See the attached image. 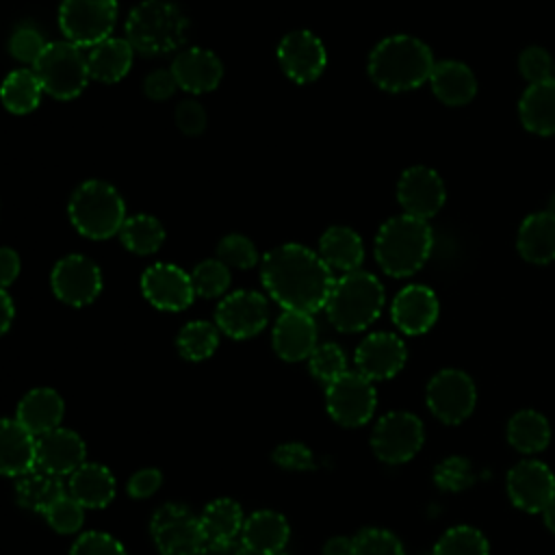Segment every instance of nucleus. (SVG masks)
Masks as SVG:
<instances>
[{"label":"nucleus","instance_id":"nucleus-4","mask_svg":"<svg viewBox=\"0 0 555 555\" xmlns=\"http://www.w3.org/2000/svg\"><path fill=\"white\" fill-rule=\"evenodd\" d=\"M189 20L169 0H143L126 17V39L145 56L167 54L186 41Z\"/></svg>","mask_w":555,"mask_h":555},{"label":"nucleus","instance_id":"nucleus-7","mask_svg":"<svg viewBox=\"0 0 555 555\" xmlns=\"http://www.w3.org/2000/svg\"><path fill=\"white\" fill-rule=\"evenodd\" d=\"M33 72L37 74L43 91L56 100L78 98L91 78L87 56L69 41L48 43Z\"/></svg>","mask_w":555,"mask_h":555},{"label":"nucleus","instance_id":"nucleus-28","mask_svg":"<svg viewBox=\"0 0 555 555\" xmlns=\"http://www.w3.org/2000/svg\"><path fill=\"white\" fill-rule=\"evenodd\" d=\"M434 95L449 104V106H462L468 104L477 93V80L468 65L460 61H440L434 65L431 78H429Z\"/></svg>","mask_w":555,"mask_h":555},{"label":"nucleus","instance_id":"nucleus-5","mask_svg":"<svg viewBox=\"0 0 555 555\" xmlns=\"http://www.w3.org/2000/svg\"><path fill=\"white\" fill-rule=\"evenodd\" d=\"M384 308V286L369 271L343 273L330 293L325 312L340 332H360L369 327Z\"/></svg>","mask_w":555,"mask_h":555},{"label":"nucleus","instance_id":"nucleus-3","mask_svg":"<svg viewBox=\"0 0 555 555\" xmlns=\"http://www.w3.org/2000/svg\"><path fill=\"white\" fill-rule=\"evenodd\" d=\"M434 234L425 219L412 215L390 217L375 236V258L392 278L416 273L429 258Z\"/></svg>","mask_w":555,"mask_h":555},{"label":"nucleus","instance_id":"nucleus-46","mask_svg":"<svg viewBox=\"0 0 555 555\" xmlns=\"http://www.w3.org/2000/svg\"><path fill=\"white\" fill-rule=\"evenodd\" d=\"M518 69L522 74V78L529 82V85H538V82H544V80H551L555 74V67H553V61H551V54L540 48V46H529L520 52L518 56Z\"/></svg>","mask_w":555,"mask_h":555},{"label":"nucleus","instance_id":"nucleus-17","mask_svg":"<svg viewBox=\"0 0 555 555\" xmlns=\"http://www.w3.org/2000/svg\"><path fill=\"white\" fill-rule=\"evenodd\" d=\"M141 291L154 308L167 312L189 308L195 297L191 275L169 262H156L147 267L141 275Z\"/></svg>","mask_w":555,"mask_h":555},{"label":"nucleus","instance_id":"nucleus-11","mask_svg":"<svg viewBox=\"0 0 555 555\" xmlns=\"http://www.w3.org/2000/svg\"><path fill=\"white\" fill-rule=\"evenodd\" d=\"M423 423L410 412L384 414L371 434L373 453L386 464H401L412 460L423 447Z\"/></svg>","mask_w":555,"mask_h":555},{"label":"nucleus","instance_id":"nucleus-30","mask_svg":"<svg viewBox=\"0 0 555 555\" xmlns=\"http://www.w3.org/2000/svg\"><path fill=\"white\" fill-rule=\"evenodd\" d=\"M319 256L330 269L351 273L360 269L364 260V247L356 230L347 225H332L319 241Z\"/></svg>","mask_w":555,"mask_h":555},{"label":"nucleus","instance_id":"nucleus-41","mask_svg":"<svg viewBox=\"0 0 555 555\" xmlns=\"http://www.w3.org/2000/svg\"><path fill=\"white\" fill-rule=\"evenodd\" d=\"M308 364H310V373L323 384H332L343 373H347V358L336 343L319 345L308 358Z\"/></svg>","mask_w":555,"mask_h":555},{"label":"nucleus","instance_id":"nucleus-50","mask_svg":"<svg viewBox=\"0 0 555 555\" xmlns=\"http://www.w3.org/2000/svg\"><path fill=\"white\" fill-rule=\"evenodd\" d=\"M173 119H176V126H178L184 134H189V137L202 134L204 128H206V124H208L206 111H204V106H202L197 100H182V102L176 106Z\"/></svg>","mask_w":555,"mask_h":555},{"label":"nucleus","instance_id":"nucleus-35","mask_svg":"<svg viewBox=\"0 0 555 555\" xmlns=\"http://www.w3.org/2000/svg\"><path fill=\"white\" fill-rule=\"evenodd\" d=\"M507 440L520 453H538L551 440V425L540 412L520 410L507 423Z\"/></svg>","mask_w":555,"mask_h":555},{"label":"nucleus","instance_id":"nucleus-8","mask_svg":"<svg viewBox=\"0 0 555 555\" xmlns=\"http://www.w3.org/2000/svg\"><path fill=\"white\" fill-rule=\"evenodd\" d=\"M117 22V0H63L59 26L65 41L78 48H93L108 39Z\"/></svg>","mask_w":555,"mask_h":555},{"label":"nucleus","instance_id":"nucleus-58","mask_svg":"<svg viewBox=\"0 0 555 555\" xmlns=\"http://www.w3.org/2000/svg\"><path fill=\"white\" fill-rule=\"evenodd\" d=\"M548 212H551V215H555V193L551 195V202H548Z\"/></svg>","mask_w":555,"mask_h":555},{"label":"nucleus","instance_id":"nucleus-59","mask_svg":"<svg viewBox=\"0 0 555 555\" xmlns=\"http://www.w3.org/2000/svg\"><path fill=\"white\" fill-rule=\"evenodd\" d=\"M273 555H286V553H273Z\"/></svg>","mask_w":555,"mask_h":555},{"label":"nucleus","instance_id":"nucleus-42","mask_svg":"<svg viewBox=\"0 0 555 555\" xmlns=\"http://www.w3.org/2000/svg\"><path fill=\"white\" fill-rule=\"evenodd\" d=\"M434 481L438 488L442 490H449V492H460V490H466L473 481H475V475H473V466L466 457H460V455H451L447 460H442L436 470H434Z\"/></svg>","mask_w":555,"mask_h":555},{"label":"nucleus","instance_id":"nucleus-29","mask_svg":"<svg viewBox=\"0 0 555 555\" xmlns=\"http://www.w3.org/2000/svg\"><path fill=\"white\" fill-rule=\"evenodd\" d=\"M67 494L82 507H104L115 496V477L106 466L85 462L69 475Z\"/></svg>","mask_w":555,"mask_h":555},{"label":"nucleus","instance_id":"nucleus-9","mask_svg":"<svg viewBox=\"0 0 555 555\" xmlns=\"http://www.w3.org/2000/svg\"><path fill=\"white\" fill-rule=\"evenodd\" d=\"M150 531L163 555H197L206 546L199 518L180 503H167L152 516Z\"/></svg>","mask_w":555,"mask_h":555},{"label":"nucleus","instance_id":"nucleus-10","mask_svg":"<svg viewBox=\"0 0 555 555\" xmlns=\"http://www.w3.org/2000/svg\"><path fill=\"white\" fill-rule=\"evenodd\" d=\"M377 395L369 377L358 371H347L325 390V405L330 416L345 427L364 425L375 412Z\"/></svg>","mask_w":555,"mask_h":555},{"label":"nucleus","instance_id":"nucleus-21","mask_svg":"<svg viewBox=\"0 0 555 555\" xmlns=\"http://www.w3.org/2000/svg\"><path fill=\"white\" fill-rule=\"evenodd\" d=\"M173 78L186 93H208L219 87L223 78V65L219 56L206 48H184L171 63Z\"/></svg>","mask_w":555,"mask_h":555},{"label":"nucleus","instance_id":"nucleus-52","mask_svg":"<svg viewBox=\"0 0 555 555\" xmlns=\"http://www.w3.org/2000/svg\"><path fill=\"white\" fill-rule=\"evenodd\" d=\"M160 483H163V475L158 468H143L128 479L126 490L132 499H147L160 488Z\"/></svg>","mask_w":555,"mask_h":555},{"label":"nucleus","instance_id":"nucleus-37","mask_svg":"<svg viewBox=\"0 0 555 555\" xmlns=\"http://www.w3.org/2000/svg\"><path fill=\"white\" fill-rule=\"evenodd\" d=\"M119 238L128 251L147 256L160 249L165 241V228L152 215H132L126 219Z\"/></svg>","mask_w":555,"mask_h":555},{"label":"nucleus","instance_id":"nucleus-49","mask_svg":"<svg viewBox=\"0 0 555 555\" xmlns=\"http://www.w3.org/2000/svg\"><path fill=\"white\" fill-rule=\"evenodd\" d=\"M273 462L286 470H310L314 468L312 451L301 442H284L273 449Z\"/></svg>","mask_w":555,"mask_h":555},{"label":"nucleus","instance_id":"nucleus-45","mask_svg":"<svg viewBox=\"0 0 555 555\" xmlns=\"http://www.w3.org/2000/svg\"><path fill=\"white\" fill-rule=\"evenodd\" d=\"M48 525L59 533H74L80 529L85 518V507L69 494L59 499L46 514Z\"/></svg>","mask_w":555,"mask_h":555},{"label":"nucleus","instance_id":"nucleus-1","mask_svg":"<svg viewBox=\"0 0 555 555\" xmlns=\"http://www.w3.org/2000/svg\"><path fill=\"white\" fill-rule=\"evenodd\" d=\"M260 278L269 295L284 310L306 314L325 308L336 282L325 260L297 243H286L267 251Z\"/></svg>","mask_w":555,"mask_h":555},{"label":"nucleus","instance_id":"nucleus-16","mask_svg":"<svg viewBox=\"0 0 555 555\" xmlns=\"http://www.w3.org/2000/svg\"><path fill=\"white\" fill-rule=\"evenodd\" d=\"M444 197L447 191L442 178L425 165L408 167L397 182V199L403 206L405 215L425 221L442 208Z\"/></svg>","mask_w":555,"mask_h":555},{"label":"nucleus","instance_id":"nucleus-6","mask_svg":"<svg viewBox=\"0 0 555 555\" xmlns=\"http://www.w3.org/2000/svg\"><path fill=\"white\" fill-rule=\"evenodd\" d=\"M69 221L87 238L102 241L121 232L126 223V204L115 186L102 180L78 184L69 197Z\"/></svg>","mask_w":555,"mask_h":555},{"label":"nucleus","instance_id":"nucleus-47","mask_svg":"<svg viewBox=\"0 0 555 555\" xmlns=\"http://www.w3.org/2000/svg\"><path fill=\"white\" fill-rule=\"evenodd\" d=\"M48 48V41L43 39V35L33 28V26H22L17 30H13L11 39H9V50L11 54L22 61V63H37L39 56L43 54V50Z\"/></svg>","mask_w":555,"mask_h":555},{"label":"nucleus","instance_id":"nucleus-36","mask_svg":"<svg viewBox=\"0 0 555 555\" xmlns=\"http://www.w3.org/2000/svg\"><path fill=\"white\" fill-rule=\"evenodd\" d=\"M43 87L35 72L30 69H13L2 82V104L7 111L15 115H26L35 111L41 102Z\"/></svg>","mask_w":555,"mask_h":555},{"label":"nucleus","instance_id":"nucleus-57","mask_svg":"<svg viewBox=\"0 0 555 555\" xmlns=\"http://www.w3.org/2000/svg\"><path fill=\"white\" fill-rule=\"evenodd\" d=\"M542 514H544V525L555 533V501Z\"/></svg>","mask_w":555,"mask_h":555},{"label":"nucleus","instance_id":"nucleus-44","mask_svg":"<svg viewBox=\"0 0 555 555\" xmlns=\"http://www.w3.org/2000/svg\"><path fill=\"white\" fill-rule=\"evenodd\" d=\"M356 555H405L403 544L388 529H364L353 538Z\"/></svg>","mask_w":555,"mask_h":555},{"label":"nucleus","instance_id":"nucleus-34","mask_svg":"<svg viewBox=\"0 0 555 555\" xmlns=\"http://www.w3.org/2000/svg\"><path fill=\"white\" fill-rule=\"evenodd\" d=\"M202 531L206 542H230L243 531V509L234 499H215L210 501L202 516Z\"/></svg>","mask_w":555,"mask_h":555},{"label":"nucleus","instance_id":"nucleus-20","mask_svg":"<svg viewBox=\"0 0 555 555\" xmlns=\"http://www.w3.org/2000/svg\"><path fill=\"white\" fill-rule=\"evenodd\" d=\"M438 297L429 286L408 284L392 299V321L403 334H425L438 319Z\"/></svg>","mask_w":555,"mask_h":555},{"label":"nucleus","instance_id":"nucleus-14","mask_svg":"<svg viewBox=\"0 0 555 555\" xmlns=\"http://www.w3.org/2000/svg\"><path fill=\"white\" fill-rule=\"evenodd\" d=\"M278 61L282 72L293 82H312L317 80L327 63L323 41L310 30H291L278 43Z\"/></svg>","mask_w":555,"mask_h":555},{"label":"nucleus","instance_id":"nucleus-53","mask_svg":"<svg viewBox=\"0 0 555 555\" xmlns=\"http://www.w3.org/2000/svg\"><path fill=\"white\" fill-rule=\"evenodd\" d=\"M20 275V256L11 249L4 247L2 256H0V280H2V288L11 286V282Z\"/></svg>","mask_w":555,"mask_h":555},{"label":"nucleus","instance_id":"nucleus-31","mask_svg":"<svg viewBox=\"0 0 555 555\" xmlns=\"http://www.w3.org/2000/svg\"><path fill=\"white\" fill-rule=\"evenodd\" d=\"M132 54H134V48L126 37L124 39L108 37V39L100 41L87 54L91 78H95L100 82L121 80L130 72Z\"/></svg>","mask_w":555,"mask_h":555},{"label":"nucleus","instance_id":"nucleus-13","mask_svg":"<svg viewBox=\"0 0 555 555\" xmlns=\"http://www.w3.org/2000/svg\"><path fill=\"white\" fill-rule=\"evenodd\" d=\"M50 284L63 304L89 306L102 291V273L91 258L69 254L54 264Z\"/></svg>","mask_w":555,"mask_h":555},{"label":"nucleus","instance_id":"nucleus-33","mask_svg":"<svg viewBox=\"0 0 555 555\" xmlns=\"http://www.w3.org/2000/svg\"><path fill=\"white\" fill-rule=\"evenodd\" d=\"M65 494H67V488L63 486L61 477L46 473L41 468H35L17 477V483H15L17 503L26 509L41 512V514H46Z\"/></svg>","mask_w":555,"mask_h":555},{"label":"nucleus","instance_id":"nucleus-38","mask_svg":"<svg viewBox=\"0 0 555 555\" xmlns=\"http://www.w3.org/2000/svg\"><path fill=\"white\" fill-rule=\"evenodd\" d=\"M219 345V332L208 321H191L186 323L176 338V347L184 360L199 362L215 353Z\"/></svg>","mask_w":555,"mask_h":555},{"label":"nucleus","instance_id":"nucleus-26","mask_svg":"<svg viewBox=\"0 0 555 555\" xmlns=\"http://www.w3.org/2000/svg\"><path fill=\"white\" fill-rule=\"evenodd\" d=\"M63 399L52 388H35L17 403L15 418L35 436H43L59 427L63 418Z\"/></svg>","mask_w":555,"mask_h":555},{"label":"nucleus","instance_id":"nucleus-32","mask_svg":"<svg viewBox=\"0 0 555 555\" xmlns=\"http://www.w3.org/2000/svg\"><path fill=\"white\" fill-rule=\"evenodd\" d=\"M522 126L535 134H555V78L529 85L518 102Z\"/></svg>","mask_w":555,"mask_h":555},{"label":"nucleus","instance_id":"nucleus-43","mask_svg":"<svg viewBox=\"0 0 555 555\" xmlns=\"http://www.w3.org/2000/svg\"><path fill=\"white\" fill-rule=\"evenodd\" d=\"M217 258L228 267L251 269L258 262L256 245L243 234H228L217 245Z\"/></svg>","mask_w":555,"mask_h":555},{"label":"nucleus","instance_id":"nucleus-2","mask_svg":"<svg viewBox=\"0 0 555 555\" xmlns=\"http://www.w3.org/2000/svg\"><path fill=\"white\" fill-rule=\"evenodd\" d=\"M431 50L416 37L390 35L369 54V76L384 91H410L431 78Z\"/></svg>","mask_w":555,"mask_h":555},{"label":"nucleus","instance_id":"nucleus-12","mask_svg":"<svg viewBox=\"0 0 555 555\" xmlns=\"http://www.w3.org/2000/svg\"><path fill=\"white\" fill-rule=\"evenodd\" d=\"M475 401V384L464 371L444 369L436 373L427 384V408L442 423H462L470 416Z\"/></svg>","mask_w":555,"mask_h":555},{"label":"nucleus","instance_id":"nucleus-48","mask_svg":"<svg viewBox=\"0 0 555 555\" xmlns=\"http://www.w3.org/2000/svg\"><path fill=\"white\" fill-rule=\"evenodd\" d=\"M69 555H126V548L108 533L87 531L74 542Z\"/></svg>","mask_w":555,"mask_h":555},{"label":"nucleus","instance_id":"nucleus-56","mask_svg":"<svg viewBox=\"0 0 555 555\" xmlns=\"http://www.w3.org/2000/svg\"><path fill=\"white\" fill-rule=\"evenodd\" d=\"M0 306H2V321H0V332H7L13 323V317H15V306H13V299L11 295L7 293V288H2L0 293Z\"/></svg>","mask_w":555,"mask_h":555},{"label":"nucleus","instance_id":"nucleus-39","mask_svg":"<svg viewBox=\"0 0 555 555\" xmlns=\"http://www.w3.org/2000/svg\"><path fill=\"white\" fill-rule=\"evenodd\" d=\"M431 555H488V540L475 527L460 525L442 533Z\"/></svg>","mask_w":555,"mask_h":555},{"label":"nucleus","instance_id":"nucleus-19","mask_svg":"<svg viewBox=\"0 0 555 555\" xmlns=\"http://www.w3.org/2000/svg\"><path fill=\"white\" fill-rule=\"evenodd\" d=\"M408 351L403 340L392 332L369 334L356 349L358 373L373 379H390L405 364Z\"/></svg>","mask_w":555,"mask_h":555},{"label":"nucleus","instance_id":"nucleus-22","mask_svg":"<svg viewBox=\"0 0 555 555\" xmlns=\"http://www.w3.org/2000/svg\"><path fill=\"white\" fill-rule=\"evenodd\" d=\"M85 442L72 429H52L37 440V468L52 475H72L85 464Z\"/></svg>","mask_w":555,"mask_h":555},{"label":"nucleus","instance_id":"nucleus-25","mask_svg":"<svg viewBox=\"0 0 555 555\" xmlns=\"http://www.w3.org/2000/svg\"><path fill=\"white\" fill-rule=\"evenodd\" d=\"M288 533L291 529L282 514L271 509H260L245 518L241 542L254 555H273V553H282V548L288 542Z\"/></svg>","mask_w":555,"mask_h":555},{"label":"nucleus","instance_id":"nucleus-23","mask_svg":"<svg viewBox=\"0 0 555 555\" xmlns=\"http://www.w3.org/2000/svg\"><path fill=\"white\" fill-rule=\"evenodd\" d=\"M273 349L286 362L310 358L317 349V323L312 314L284 310L273 325Z\"/></svg>","mask_w":555,"mask_h":555},{"label":"nucleus","instance_id":"nucleus-24","mask_svg":"<svg viewBox=\"0 0 555 555\" xmlns=\"http://www.w3.org/2000/svg\"><path fill=\"white\" fill-rule=\"evenodd\" d=\"M0 468L9 477H22L37 468V440L17 418H4L0 429Z\"/></svg>","mask_w":555,"mask_h":555},{"label":"nucleus","instance_id":"nucleus-51","mask_svg":"<svg viewBox=\"0 0 555 555\" xmlns=\"http://www.w3.org/2000/svg\"><path fill=\"white\" fill-rule=\"evenodd\" d=\"M178 89V82L173 78L171 69H154L147 74L145 82H143V91L150 100H167L173 95V91Z\"/></svg>","mask_w":555,"mask_h":555},{"label":"nucleus","instance_id":"nucleus-27","mask_svg":"<svg viewBox=\"0 0 555 555\" xmlns=\"http://www.w3.org/2000/svg\"><path fill=\"white\" fill-rule=\"evenodd\" d=\"M516 247L520 256L533 264H546L555 260V215L548 210L529 215L520 228Z\"/></svg>","mask_w":555,"mask_h":555},{"label":"nucleus","instance_id":"nucleus-40","mask_svg":"<svg viewBox=\"0 0 555 555\" xmlns=\"http://www.w3.org/2000/svg\"><path fill=\"white\" fill-rule=\"evenodd\" d=\"M191 282H193L195 295H199V297H219L230 286V269L219 258L202 260L193 269Z\"/></svg>","mask_w":555,"mask_h":555},{"label":"nucleus","instance_id":"nucleus-55","mask_svg":"<svg viewBox=\"0 0 555 555\" xmlns=\"http://www.w3.org/2000/svg\"><path fill=\"white\" fill-rule=\"evenodd\" d=\"M323 555H356V544L351 538L336 535L323 544Z\"/></svg>","mask_w":555,"mask_h":555},{"label":"nucleus","instance_id":"nucleus-15","mask_svg":"<svg viewBox=\"0 0 555 555\" xmlns=\"http://www.w3.org/2000/svg\"><path fill=\"white\" fill-rule=\"evenodd\" d=\"M215 321L217 327L230 338H251L269 321L267 299L256 291H234L219 301Z\"/></svg>","mask_w":555,"mask_h":555},{"label":"nucleus","instance_id":"nucleus-18","mask_svg":"<svg viewBox=\"0 0 555 555\" xmlns=\"http://www.w3.org/2000/svg\"><path fill=\"white\" fill-rule=\"evenodd\" d=\"M507 494L525 512H544L555 501V475L538 460L520 462L507 473Z\"/></svg>","mask_w":555,"mask_h":555},{"label":"nucleus","instance_id":"nucleus-54","mask_svg":"<svg viewBox=\"0 0 555 555\" xmlns=\"http://www.w3.org/2000/svg\"><path fill=\"white\" fill-rule=\"evenodd\" d=\"M197 555H254L241 540L230 542H206Z\"/></svg>","mask_w":555,"mask_h":555}]
</instances>
